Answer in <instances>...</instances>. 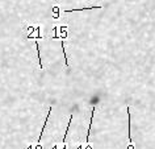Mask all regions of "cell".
Wrapping results in <instances>:
<instances>
[{"label": "cell", "instance_id": "4", "mask_svg": "<svg viewBox=\"0 0 155 149\" xmlns=\"http://www.w3.org/2000/svg\"><path fill=\"white\" fill-rule=\"evenodd\" d=\"M62 53H63V56H64V65H66V66H68L67 56H66V50H64V42H63V41H62Z\"/></svg>", "mask_w": 155, "mask_h": 149}, {"label": "cell", "instance_id": "1", "mask_svg": "<svg viewBox=\"0 0 155 149\" xmlns=\"http://www.w3.org/2000/svg\"><path fill=\"white\" fill-rule=\"evenodd\" d=\"M51 115V107L49 108V112H48V116H46V119H45V123H44V127L41 128V133H40V137H38V141H37V144H40L41 143V137H42V133H44L45 131V127H46V123H48V120H49V116Z\"/></svg>", "mask_w": 155, "mask_h": 149}, {"label": "cell", "instance_id": "2", "mask_svg": "<svg viewBox=\"0 0 155 149\" xmlns=\"http://www.w3.org/2000/svg\"><path fill=\"white\" fill-rule=\"evenodd\" d=\"M95 109L96 107L92 108V112H91V121H90V127H88V133H87V137H86V141L88 143V140H90V133H91V127H92V121H94V115H95Z\"/></svg>", "mask_w": 155, "mask_h": 149}, {"label": "cell", "instance_id": "3", "mask_svg": "<svg viewBox=\"0 0 155 149\" xmlns=\"http://www.w3.org/2000/svg\"><path fill=\"white\" fill-rule=\"evenodd\" d=\"M36 48H37V53H38V64H40V68L42 69L44 66L41 64V52H40V45H38V41L36 40Z\"/></svg>", "mask_w": 155, "mask_h": 149}]
</instances>
